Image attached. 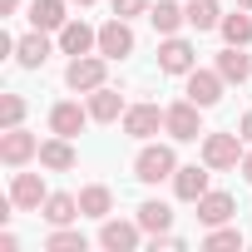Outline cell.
<instances>
[{
    "instance_id": "obj_1",
    "label": "cell",
    "mask_w": 252,
    "mask_h": 252,
    "mask_svg": "<svg viewBox=\"0 0 252 252\" xmlns=\"http://www.w3.org/2000/svg\"><path fill=\"white\" fill-rule=\"evenodd\" d=\"M242 144H247V139H242L237 129H232V134H203V163H208L213 173H227V168L242 163V154H247Z\"/></svg>"
},
{
    "instance_id": "obj_2",
    "label": "cell",
    "mask_w": 252,
    "mask_h": 252,
    "mask_svg": "<svg viewBox=\"0 0 252 252\" xmlns=\"http://www.w3.org/2000/svg\"><path fill=\"white\" fill-rule=\"evenodd\" d=\"M173 173H178V154L168 144H144L139 149V158H134V178L139 183H163Z\"/></svg>"
},
{
    "instance_id": "obj_3",
    "label": "cell",
    "mask_w": 252,
    "mask_h": 252,
    "mask_svg": "<svg viewBox=\"0 0 252 252\" xmlns=\"http://www.w3.org/2000/svg\"><path fill=\"white\" fill-rule=\"evenodd\" d=\"M64 84H69L74 94H89V89L109 84V60H104L99 50H94V55H74L69 69H64Z\"/></svg>"
},
{
    "instance_id": "obj_4",
    "label": "cell",
    "mask_w": 252,
    "mask_h": 252,
    "mask_svg": "<svg viewBox=\"0 0 252 252\" xmlns=\"http://www.w3.org/2000/svg\"><path fill=\"white\" fill-rule=\"evenodd\" d=\"M203 109L193 104V99H178V104H168V119H163V134L173 139V144H193L198 134H203V119H198Z\"/></svg>"
},
{
    "instance_id": "obj_5",
    "label": "cell",
    "mask_w": 252,
    "mask_h": 252,
    "mask_svg": "<svg viewBox=\"0 0 252 252\" xmlns=\"http://www.w3.org/2000/svg\"><path fill=\"white\" fill-rule=\"evenodd\" d=\"M30 158H40V139L25 129V124L20 129H0V163L5 168H25Z\"/></svg>"
},
{
    "instance_id": "obj_6",
    "label": "cell",
    "mask_w": 252,
    "mask_h": 252,
    "mask_svg": "<svg viewBox=\"0 0 252 252\" xmlns=\"http://www.w3.org/2000/svg\"><path fill=\"white\" fill-rule=\"evenodd\" d=\"M144 237H149V232L139 227V218H134V222H124V218H104V222H99V247H104V252H134Z\"/></svg>"
},
{
    "instance_id": "obj_7",
    "label": "cell",
    "mask_w": 252,
    "mask_h": 252,
    "mask_svg": "<svg viewBox=\"0 0 252 252\" xmlns=\"http://www.w3.org/2000/svg\"><path fill=\"white\" fill-rule=\"evenodd\" d=\"M163 119H168V109H158V104H129V109H124V134L139 139V144H149L163 129Z\"/></svg>"
},
{
    "instance_id": "obj_8",
    "label": "cell",
    "mask_w": 252,
    "mask_h": 252,
    "mask_svg": "<svg viewBox=\"0 0 252 252\" xmlns=\"http://www.w3.org/2000/svg\"><path fill=\"white\" fill-rule=\"evenodd\" d=\"M158 69H163V74H188V69H198V45L183 40V35H163V45H158Z\"/></svg>"
},
{
    "instance_id": "obj_9",
    "label": "cell",
    "mask_w": 252,
    "mask_h": 252,
    "mask_svg": "<svg viewBox=\"0 0 252 252\" xmlns=\"http://www.w3.org/2000/svg\"><path fill=\"white\" fill-rule=\"evenodd\" d=\"M55 45H60V55H94L99 50V30L89 25V20H64V30H55Z\"/></svg>"
},
{
    "instance_id": "obj_10",
    "label": "cell",
    "mask_w": 252,
    "mask_h": 252,
    "mask_svg": "<svg viewBox=\"0 0 252 252\" xmlns=\"http://www.w3.org/2000/svg\"><path fill=\"white\" fill-rule=\"evenodd\" d=\"M183 79H188V84H183V94H188L198 109H213V104L222 99V89H227V79H222L218 69H188Z\"/></svg>"
},
{
    "instance_id": "obj_11",
    "label": "cell",
    "mask_w": 252,
    "mask_h": 252,
    "mask_svg": "<svg viewBox=\"0 0 252 252\" xmlns=\"http://www.w3.org/2000/svg\"><path fill=\"white\" fill-rule=\"evenodd\" d=\"M99 55L104 60H129L134 55V30H129V20H104L99 25Z\"/></svg>"
},
{
    "instance_id": "obj_12",
    "label": "cell",
    "mask_w": 252,
    "mask_h": 252,
    "mask_svg": "<svg viewBox=\"0 0 252 252\" xmlns=\"http://www.w3.org/2000/svg\"><path fill=\"white\" fill-rule=\"evenodd\" d=\"M45 198H50V188H45L40 173H15V178H10V203H15L20 213H40Z\"/></svg>"
},
{
    "instance_id": "obj_13",
    "label": "cell",
    "mask_w": 252,
    "mask_h": 252,
    "mask_svg": "<svg viewBox=\"0 0 252 252\" xmlns=\"http://www.w3.org/2000/svg\"><path fill=\"white\" fill-rule=\"evenodd\" d=\"M237 218V203H232V193H222V188H208L203 198H198V222L203 227H222V222H232Z\"/></svg>"
},
{
    "instance_id": "obj_14",
    "label": "cell",
    "mask_w": 252,
    "mask_h": 252,
    "mask_svg": "<svg viewBox=\"0 0 252 252\" xmlns=\"http://www.w3.org/2000/svg\"><path fill=\"white\" fill-rule=\"evenodd\" d=\"M89 124V104H74V99H60L50 109V134H64V139H79V129Z\"/></svg>"
},
{
    "instance_id": "obj_15",
    "label": "cell",
    "mask_w": 252,
    "mask_h": 252,
    "mask_svg": "<svg viewBox=\"0 0 252 252\" xmlns=\"http://www.w3.org/2000/svg\"><path fill=\"white\" fill-rule=\"evenodd\" d=\"M208 163L198 168V163H178V173H173V198L178 203H198L203 193H208Z\"/></svg>"
},
{
    "instance_id": "obj_16",
    "label": "cell",
    "mask_w": 252,
    "mask_h": 252,
    "mask_svg": "<svg viewBox=\"0 0 252 252\" xmlns=\"http://www.w3.org/2000/svg\"><path fill=\"white\" fill-rule=\"evenodd\" d=\"M50 50H55V45H50V30H30V35L15 40V64H20V69H40V64L50 60Z\"/></svg>"
},
{
    "instance_id": "obj_17",
    "label": "cell",
    "mask_w": 252,
    "mask_h": 252,
    "mask_svg": "<svg viewBox=\"0 0 252 252\" xmlns=\"http://www.w3.org/2000/svg\"><path fill=\"white\" fill-rule=\"evenodd\" d=\"M227 84H247L252 79V55H247V45H227V50H218V64H213Z\"/></svg>"
},
{
    "instance_id": "obj_18",
    "label": "cell",
    "mask_w": 252,
    "mask_h": 252,
    "mask_svg": "<svg viewBox=\"0 0 252 252\" xmlns=\"http://www.w3.org/2000/svg\"><path fill=\"white\" fill-rule=\"evenodd\" d=\"M74 163H79V154H74V144H69L64 134L40 139V168H50V173H69Z\"/></svg>"
},
{
    "instance_id": "obj_19",
    "label": "cell",
    "mask_w": 252,
    "mask_h": 252,
    "mask_svg": "<svg viewBox=\"0 0 252 252\" xmlns=\"http://www.w3.org/2000/svg\"><path fill=\"white\" fill-rule=\"evenodd\" d=\"M124 94L119 89H109V84H99V89H89V119L94 124H114V119H124Z\"/></svg>"
},
{
    "instance_id": "obj_20",
    "label": "cell",
    "mask_w": 252,
    "mask_h": 252,
    "mask_svg": "<svg viewBox=\"0 0 252 252\" xmlns=\"http://www.w3.org/2000/svg\"><path fill=\"white\" fill-rule=\"evenodd\" d=\"M40 218H45L50 227H69V222L84 218V213H79V198H74V193H50V198L40 203Z\"/></svg>"
},
{
    "instance_id": "obj_21",
    "label": "cell",
    "mask_w": 252,
    "mask_h": 252,
    "mask_svg": "<svg viewBox=\"0 0 252 252\" xmlns=\"http://www.w3.org/2000/svg\"><path fill=\"white\" fill-rule=\"evenodd\" d=\"M79 213L104 222V218L114 213V188H109V183H89V188H79Z\"/></svg>"
},
{
    "instance_id": "obj_22",
    "label": "cell",
    "mask_w": 252,
    "mask_h": 252,
    "mask_svg": "<svg viewBox=\"0 0 252 252\" xmlns=\"http://www.w3.org/2000/svg\"><path fill=\"white\" fill-rule=\"evenodd\" d=\"M149 25H154L158 35H178V30L188 25V10H183V5H173V0H154V10H149Z\"/></svg>"
},
{
    "instance_id": "obj_23",
    "label": "cell",
    "mask_w": 252,
    "mask_h": 252,
    "mask_svg": "<svg viewBox=\"0 0 252 252\" xmlns=\"http://www.w3.org/2000/svg\"><path fill=\"white\" fill-rule=\"evenodd\" d=\"M139 227H144L149 237H163V232L173 227V208H168V203H158V198L139 203Z\"/></svg>"
},
{
    "instance_id": "obj_24",
    "label": "cell",
    "mask_w": 252,
    "mask_h": 252,
    "mask_svg": "<svg viewBox=\"0 0 252 252\" xmlns=\"http://www.w3.org/2000/svg\"><path fill=\"white\" fill-rule=\"evenodd\" d=\"M64 0H30V30H64Z\"/></svg>"
},
{
    "instance_id": "obj_25",
    "label": "cell",
    "mask_w": 252,
    "mask_h": 252,
    "mask_svg": "<svg viewBox=\"0 0 252 252\" xmlns=\"http://www.w3.org/2000/svg\"><path fill=\"white\" fill-rule=\"evenodd\" d=\"M218 35L227 40V45H252V10H232V15H222V25H218Z\"/></svg>"
},
{
    "instance_id": "obj_26",
    "label": "cell",
    "mask_w": 252,
    "mask_h": 252,
    "mask_svg": "<svg viewBox=\"0 0 252 252\" xmlns=\"http://www.w3.org/2000/svg\"><path fill=\"white\" fill-rule=\"evenodd\" d=\"M183 10H188V25H193L198 35H203V30H218V25H222V10H218V0H188Z\"/></svg>"
},
{
    "instance_id": "obj_27",
    "label": "cell",
    "mask_w": 252,
    "mask_h": 252,
    "mask_svg": "<svg viewBox=\"0 0 252 252\" xmlns=\"http://www.w3.org/2000/svg\"><path fill=\"white\" fill-rule=\"evenodd\" d=\"M242 242H247L242 227H227V222H222V227H208V237H203L208 252H242Z\"/></svg>"
},
{
    "instance_id": "obj_28",
    "label": "cell",
    "mask_w": 252,
    "mask_h": 252,
    "mask_svg": "<svg viewBox=\"0 0 252 252\" xmlns=\"http://www.w3.org/2000/svg\"><path fill=\"white\" fill-rule=\"evenodd\" d=\"M84 247L89 242L79 227H50V237H45V252H84Z\"/></svg>"
},
{
    "instance_id": "obj_29",
    "label": "cell",
    "mask_w": 252,
    "mask_h": 252,
    "mask_svg": "<svg viewBox=\"0 0 252 252\" xmlns=\"http://www.w3.org/2000/svg\"><path fill=\"white\" fill-rule=\"evenodd\" d=\"M20 124H25V99L5 94V99H0V129H20Z\"/></svg>"
},
{
    "instance_id": "obj_30",
    "label": "cell",
    "mask_w": 252,
    "mask_h": 252,
    "mask_svg": "<svg viewBox=\"0 0 252 252\" xmlns=\"http://www.w3.org/2000/svg\"><path fill=\"white\" fill-rule=\"evenodd\" d=\"M149 10H154V0H114L119 20H134V15H149Z\"/></svg>"
},
{
    "instance_id": "obj_31",
    "label": "cell",
    "mask_w": 252,
    "mask_h": 252,
    "mask_svg": "<svg viewBox=\"0 0 252 252\" xmlns=\"http://www.w3.org/2000/svg\"><path fill=\"white\" fill-rule=\"evenodd\" d=\"M237 134H242V139H247V144H252V109H247V114H242V124H237Z\"/></svg>"
},
{
    "instance_id": "obj_32",
    "label": "cell",
    "mask_w": 252,
    "mask_h": 252,
    "mask_svg": "<svg viewBox=\"0 0 252 252\" xmlns=\"http://www.w3.org/2000/svg\"><path fill=\"white\" fill-rule=\"evenodd\" d=\"M237 168H242V178H247V183H252V149H247V154H242V163H237Z\"/></svg>"
},
{
    "instance_id": "obj_33",
    "label": "cell",
    "mask_w": 252,
    "mask_h": 252,
    "mask_svg": "<svg viewBox=\"0 0 252 252\" xmlns=\"http://www.w3.org/2000/svg\"><path fill=\"white\" fill-rule=\"evenodd\" d=\"M20 10V0H0V20H5V15H15Z\"/></svg>"
},
{
    "instance_id": "obj_34",
    "label": "cell",
    "mask_w": 252,
    "mask_h": 252,
    "mask_svg": "<svg viewBox=\"0 0 252 252\" xmlns=\"http://www.w3.org/2000/svg\"><path fill=\"white\" fill-rule=\"evenodd\" d=\"M232 5H242V10H252V0H232Z\"/></svg>"
},
{
    "instance_id": "obj_35",
    "label": "cell",
    "mask_w": 252,
    "mask_h": 252,
    "mask_svg": "<svg viewBox=\"0 0 252 252\" xmlns=\"http://www.w3.org/2000/svg\"><path fill=\"white\" fill-rule=\"evenodd\" d=\"M74 5H94V0H74Z\"/></svg>"
}]
</instances>
